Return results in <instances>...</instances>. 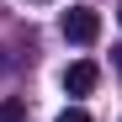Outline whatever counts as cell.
<instances>
[{"label": "cell", "instance_id": "1", "mask_svg": "<svg viewBox=\"0 0 122 122\" xmlns=\"http://www.w3.org/2000/svg\"><path fill=\"white\" fill-rule=\"evenodd\" d=\"M64 37H69V43H80V48L96 43V37H101V16H96V11H85V5L64 11Z\"/></svg>", "mask_w": 122, "mask_h": 122}, {"label": "cell", "instance_id": "2", "mask_svg": "<svg viewBox=\"0 0 122 122\" xmlns=\"http://www.w3.org/2000/svg\"><path fill=\"white\" fill-rule=\"evenodd\" d=\"M96 80H101V69L90 64V58H74V64L64 69V90H69V96H90Z\"/></svg>", "mask_w": 122, "mask_h": 122}, {"label": "cell", "instance_id": "3", "mask_svg": "<svg viewBox=\"0 0 122 122\" xmlns=\"http://www.w3.org/2000/svg\"><path fill=\"white\" fill-rule=\"evenodd\" d=\"M0 122H27V106L21 101H0Z\"/></svg>", "mask_w": 122, "mask_h": 122}, {"label": "cell", "instance_id": "4", "mask_svg": "<svg viewBox=\"0 0 122 122\" xmlns=\"http://www.w3.org/2000/svg\"><path fill=\"white\" fill-rule=\"evenodd\" d=\"M53 122H90V112H80V106H69V112H58Z\"/></svg>", "mask_w": 122, "mask_h": 122}, {"label": "cell", "instance_id": "5", "mask_svg": "<svg viewBox=\"0 0 122 122\" xmlns=\"http://www.w3.org/2000/svg\"><path fill=\"white\" fill-rule=\"evenodd\" d=\"M117 69H122V48H117Z\"/></svg>", "mask_w": 122, "mask_h": 122}, {"label": "cell", "instance_id": "6", "mask_svg": "<svg viewBox=\"0 0 122 122\" xmlns=\"http://www.w3.org/2000/svg\"><path fill=\"white\" fill-rule=\"evenodd\" d=\"M117 16H122V11H117Z\"/></svg>", "mask_w": 122, "mask_h": 122}]
</instances>
